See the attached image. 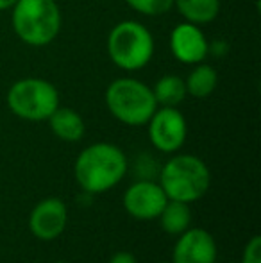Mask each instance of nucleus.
<instances>
[{"label": "nucleus", "mask_w": 261, "mask_h": 263, "mask_svg": "<svg viewBox=\"0 0 261 263\" xmlns=\"http://www.w3.org/2000/svg\"><path fill=\"white\" fill-rule=\"evenodd\" d=\"M127 172V158L115 143L98 142L81 151L75 159L73 174L79 186L86 194H102L124 179Z\"/></svg>", "instance_id": "1"}, {"label": "nucleus", "mask_w": 261, "mask_h": 263, "mask_svg": "<svg viewBox=\"0 0 261 263\" xmlns=\"http://www.w3.org/2000/svg\"><path fill=\"white\" fill-rule=\"evenodd\" d=\"M63 25L56 0H18L11 7V27L29 47H47L59 36Z\"/></svg>", "instance_id": "2"}, {"label": "nucleus", "mask_w": 261, "mask_h": 263, "mask_svg": "<svg viewBox=\"0 0 261 263\" xmlns=\"http://www.w3.org/2000/svg\"><path fill=\"white\" fill-rule=\"evenodd\" d=\"M209 183L211 174L208 165L193 154H175L165 163L159 174V186L168 201H181L186 204L204 197Z\"/></svg>", "instance_id": "3"}, {"label": "nucleus", "mask_w": 261, "mask_h": 263, "mask_svg": "<svg viewBox=\"0 0 261 263\" xmlns=\"http://www.w3.org/2000/svg\"><path fill=\"white\" fill-rule=\"evenodd\" d=\"M154 49L152 32L138 20L118 22L108 34V55L124 72L145 68L152 61Z\"/></svg>", "instance_id": "4"}, {"label": "nucleus", "mask_w": 261, "mask_h": 263, "mask_svg": "<svg viewBox=\"0 0 261 263\" xmlns=\"http://www.w3.org/2000/svg\"><path fill=\"white\" fill-rule=\"evenodd\" d=\"M104 101L109 113L118 122L139 127L157 109L152 88L134 77H118L106 88Z\"/></svg>", "instance_id": "5"}, {"label": "nucleus", "mask_w": 261, "mask_h": 263, "mask_svg": "<svg viewBox=\"0 0 261 263\" xmlns=\"http://www.w3.org/2000/svg\"><path fill=\"white\" fill-rule=\"evenodd\" d=\"M11 113L27 122H45L61 104L57 88L42 77L14 81L6 95Z\"/></svg>", "instance_id": "6"}, {"label": "nucleus", "mask_w": 261, "mask_h": 263, "mask_svg": "<svg viewBox=\"0 0 261 263\" xmlns=\"http://www.w3.org/2000/svg\"><path fill=\"white\" fill-rule=\"evenodd\" d=\"M145 125H149L150 143L159 153L174 154L185 145L188 136V124L179 107H161L152 113Z\"/></svg>", "instance_id": "7"}, {"label": "nucleus", "mask_w": 261, "mask_h": 263, "mask_svg": "<svg viewBox=\"0 0 261 263\" xmlns=\"http://www.w3.org/2000/svg\"><path fill=\"white\" fill-rule=\"evenodd\" d=\"M168 47L170 52L183 65H197L208 58L209 42L206 38L200 25L190 24V22H181L170 32L168 38Z\"/></svg>", "instance_id": "8"}, {"label": "nucleus", "mask_w": 261, "mask_h": 263, "mask_svg": "<svg viewBox=\"0 0 261 263\" xmlns=\"http://www.w3.org/2000/svg\"><path fill=\"white\" fill-rule=\"evenodd\" d=\"M168 202L163 188L154 181H138L131 184L124 194V208L138 220L157 218Z\"/></svg>", "instance_id": "9"}, {"label": "nucleus", "mask_w": 261, "mask_h": 263, "mask_svg": "<svg viewBox=\"0 0 261 263\" xmlns=\"http://www.w3.org/2000/svg\"><path fill=\"white\" fill-rule=\"evenodd\" d=\"M216 242L211 233L200 228H188L175 242L172 263H215Z\"/></svg>", "instance_id": "10"}, {"label": "nucleus", "mask_w": 261, "mask_h": 263, "mask_svg": "<svg viewBox=\"0 0 261 263\" xmlns=\"http://www.w3.org/2000/svg\"><path fill=\"white\" fill-rule=\"evenodd\" d=\"M68 211L61 199L50 197L38 202L29 217V229L39 240H56L65 231Z\"/></svg>", "instance_id": "11"}, {"label": "nucleus", "mask_w": 261, "mask_h": 263, "mask_svg": "<svg viewBox=\"0 0 261 263\" xmlns=\"http://www.w3.org/2000/svg\"><path fill=\"white\" fill-rule=\"evenodd\" d=\"M47 122H49L54 135L68 143L79 142L86 133V124H84L83 117L75 109L61 104L56 107V111L50 115Z\"/></svg>", "instance_id": "12"}, {"label": "nucleus", "mask_w": 261, "mask_h": 263, "mask_svg": "<svg viewBox=\"0 0 261 263\" xmlns=\"http://www.w3.org/2000/svg\"><path fill=\"white\" fill-rule=\"evenodd\" d=\"M186 93L193 99H206L218 86V72L208 63H197L185 79Z\"/></svg>", "instance_id": "13"}, {"label": "nucleus", "mask_w": 261, "mask_h": 263, "mask_svg": "<svg viewBox=\"0 0 261 263\" xmlns=\"http://www.w3.org/2000/svg\"><path fill=\"white\" fill-rule=\"evenodd\" d=\"M174 7L185 22L208 25L220 14V0H174Z\"/></svg>", "instance_id": "14"}, {"label": "nucleus", "mask_w": 261, "mask_h": 263, "mask_svg": "<svg viewBox=\"0 0 261 263\" xmlns=\"http://www.w3.org/2000/svg\"><path fill=\"white\" fill-rule=\"evenodd\" d=\"M152 93L156 99V104L161 107H179L188 97L185 86V79L174 73L161 76L152 86Z\"/></svg>", "instance_id": "15"}, {"label": "nucleus", "mask_w": 261, "mask_h": 263, "mask_svg": "<svg viewBox=\"0 0 261 263\" xmlns=\"http://www.w3.org/2000/svg\"><path fill=\"white\" fill-rule=\"evenodd\" d=\"M157 218L163 231H167L168 235H181L190 228V222H192L190 204L181 201H168Z\"/></svg>", "instance_id": "16"}, {"label": "nucleus", "mask_w": 261, "mask_h": 263, "mask_svg": "<svg viewBox=\"0 0 261 263\" xmlns=\"http://www.w3.org/2000/svg\"><path fill=\"white\" fill-rule=\"evenodd\" d=\"M132 11L145 16H161L174 7V0H124Z\"/></svg>", "instance_id": "17"}, {"label": "nucleus", "mask_w": 261, "mask_h": 263, "mask_svg": "<svg viewBox=\"0 0 261 263\" xmlns=\"http://www.w3.org/2000/svg\"><path fill=\"white\" fill-rule=\"evenodd\" d=\"M242 263H261V238L258 235L247 242L242 254Z\"/></svg>", "instance_id": "18"}, {"label": "nucleus", "mask_w": 261, "mask_h": 263, "mask_svg": "<svg viewBox=\"0 0 261 263\" xmlns=\"http://www.w3.org/2000/svg\"><path fill=\"white\" fill-rule=\"evenodd\" d=\"M229 50V45L227 42L224 40H215V42L209 43V49H208V55H216V58H224Z\"/></svg>", "instance_id": "19"}, {"label": "nucleus", "mask_w": 261, "mask_h": 263, "mask_svg": "<svg viewBox=\"0 0 261 263\" xmlns=\"http://www.w3.org/2000/svg\"><path fill=\"white\" fill-rule=\"evenodd\" d=\"M109 263H138L136 261V258L132 256L131 253H127V251H122V253H116L111 256V260Z\"/></svg>", "instance_id": "20"}, {"label": "nucleus", "mask_w": 261, "mask_h": 263, "mask_svg": "<svg viewBox=\"0 0 261 263\" xmlns=\"http://www.w3.org/2000/svg\"><path fill=\"white\" fill-rule=\"evenodd\" d=\"M16 2H18V0H0V11L11 9V7H13Z\"/></svg>", "instance_id": "21"}, {"label": "nucleus", "mask_w": 261, "mask_h": 263, "mask_svg": "<svg viewBox=\"0 0 261 263\" xmlns=\"http://www.w3.org/2000/svg\"><path fill=\"white\" fill-rule=\"evenodd\" d=\"M54 263H65V261H54Z\"/></svg>", "instance_id": "22"}, {"label": "nucleus", "mask_w": 261, "mask_h": 263, "mask_svg": "<svg viewBox=\"0 0 261 263\" xmlns=\"http://www.w3.org/2000/svg\"><path fill=\"white\" fill-rule=\"evenodd\" d=\"M159 263H168V261H159Z\"/></svg>", "instance_id": "23"}]
</instances>
